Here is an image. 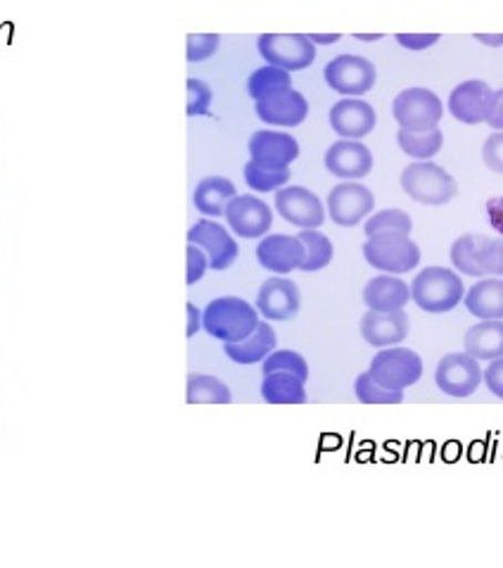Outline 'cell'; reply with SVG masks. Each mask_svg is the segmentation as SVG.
I'll list each match as a JSON object with an SVG mask.
<instances>
[{
    "instance_id": "10",
    "label": "cell",
    "mask_w": 503,
    "mask_h": 568,
    "mask_svg": "<svg viewBox=\"0 0 503 568\" xmlns=\"http://www.w3.org/2000/svg\"><path fill=\"white\" fill-rule=\"evenodd\" d=\"M276 212L297 229H321L326 207L314 191L305 186H283L276 191Z\"/></svg>"
},
{
    "instance_id": "28",
    "label": "cell",
    "mask_w": 503,
    "mask_h": 568,
    "mask_svg": "<svg viewBox=\"0 0 503 568\" xmlns=\"http://www.w3.org/2000/svg\"><path fill=\"white\" fill-rule=\"evenodd\" d=\"M186 403L188 405H228L233 403V395L222 378L207 376V374H191L188 388H186Z\"/></svg>"
},
{
    "instance_id": "29",
    "label": "cell",
    "mask_w": 503,
    "mask_h": 568,
    "mask_svg": "<svg viewBox=\"0 0 503 568\" xmlns=\"http://www.w3.org/2000/svg\"><path fill=\"white\" fill-rule=\"evenodd\" d=\"M397 143L399 148L404 150V153L418 162H425V160H432L434 155L440 153L442 145H444V136L440 129H432V131H404L399 129L397 133Z\"/></svg>"
},
{
    "instance_id": "49",
    "label": "cell",
    "mask_w": 503,
    "mask_h": 568,
    "mask_svg": "<svg viewBox=\"0 0 503 568\" xmlns=\"http://www.w3.org/2000/svg\"><path fill=\"white\" fill-rule=\"evenodd\" d=\"M355 39H359V41H378L382 37H380V33H357Z\"/></svg>"
},
{
    "instance_id": "34",
    "label": "cell",
    "mask_w": 503,
    "mask_h": 568,
    "mask_svg": "<svg viewBox=\"0 0 503 568\" xmlns=\"http://www.w3.org/2000/svg\"><path fill=\"white\" fill-rule=\"evenodd\" d=\"M355 393L359 397V403H363V405H401L404 403V390H388V388L378 386L368 372L357 378Z\"/></svg>"
},
{
    "instance_id": "17",
    "label": "cell",
    "mask_w": 503,
    "mask_h": 568,
    "mask_svg": "<svg viewBox=\"0 0 503 568\" xmlns=\"http://www.w3.org/2000/svg\"><path fill=\"white\" fill-rule=\"evenodd\" d=\"M305 243L297 236H283V233H274V236H264L257 245V260L264 270L274 272L276 276H288L290 272L299 270L305 262Z\"/></svg>"
},
{
    "instance_id": "3",
    "label": "cell",
    "mask_w": 503,
    "mask_h": 568,
    "mask_svg": "<svg viewBox=\"0 0 503 568\" xmlns=\"http://www.w3.org/2000/svg\"><path fill=\"white\" fill-rule=\"evenodd\" d=\"M366 262L384 274H407L415 270L421 262V247H418L409 233L401 231H384L368 236L363 243Z\"/></svg>"
},
{
    "instance_id": "27",
    "label": "cell",
    "mask_w": 503,
    "mask_h": 568,
    "mask_svg": "<svg viewBox=\"0 0 503 568\" xmlns=\"http://www.w3.org/2000/svg\"><path fill=\"white\" fill-rule=\"evenodd\" d=\"M305 383L297 374L290 372H271L264 374L261 397L268 405H305L307 390Z\"/></svg>"
},
{
    "instance_id": "7",
    "label": "cell",
    "mask_w": 503,
    "mask_h": 568,
    "mask_svg": "<svg viewBox=\"0 0 503 568\" xmlns=\"http://www.w3.org/2000/svg\"><path fill=\"white\" fill-rule=\"evenodd\" d=\"M392 114L404 131L421 133L438 129L444 116V105L438 93L430 89H407L394 98Z\"/></svg>"
},
{
    "instance_id": "12",
    "label": "cell",
    "mask_w": 503,
    "mask_h": 568,
    "mask_svg": "<svg viewBox=\"0 0 503 568\" xmlns=\"http://www.w3.org/2000/svg\"><path fill=\"white\" fill-rule=\"evenodd\" d=\"M255 305L266 322H290L299 314L301 295L295 281L271 276L261 283Z\"/></svg>"
},
{
    "instance_id": "22",
    "label": "cell",
    "mask_w": 503,
    "mask_h": 568,
    "mask_svg": "<svg viewBox=\"0 0 503 568\" xmlns=\"http://www.w3.org/2000/svg\"><path fill=\"white\" fill-rule=\"evenodd\" d=\"M411 300L409 283L394 274H382L371 278L363 286V303L373 312H397L404 310Z\"/></svg>"
},
{
    "instance_id": "2",
    "label": "cell",
    "mask_w": 503,
    "mask_h": 568,
    "mask_svg": "<svg viewBox=\"0 0 503 568\" xmlns=\"http://www.w3.org/2000/svg\"><path fill=\"white\" fill-rule=\"evenodd\" d=\"M465 286L446 266H428L411 283V300L428 314H446L463 303Z\"/></svg>"
},
{
    "instance_id": "6",
    "label": "cell",
    "mask_w": 503,
    "mask_h": 568,
    "mask_svg": "<svg viewBox=\"0 0 503 568\" xmlns=\"http://www.w3.org/2000/svg\"><path fill=\"white\" fill-rule=\"evenodd\" d=\"M259 55L285 72L307 70L316 60V45L307 33H261Z\"/></svg>"
},
{
    "instance_id": "11",
    "label": "cell",
    "mask_w": 503,
    "mask_h": 568,
    "mask_svg": "<svg viewBox=\"0 0 503 568\" xmlns=\"http://www.w3.org/2000/svg\"><path fill=\"white\" fill-rule=\"evenodd\" d=\"M376 210V197L363 183L345 181L328 195V214L338 226H357Z\"/></svg>"
},
{
    "instance_id": "5",
    "label": "cell",
    "mask_w": 503,
    "mask_h": 568,
    "mask_svg": "<svg viewBox=\"0 0 503 568\" xmlns=\"http://www.w3.org/2000/svg\"><path fill=\"white\" fill-rule=\"evenodd\" d=\"M368 374H371V378L382 388L407 390L421 381L423 359L409 347H382L371 359V369H368Z\"/></svg>"
},
{
    "instance_id": "38",
    "label": "cell",
    "mask_w": 503,
    "mask_h": 568,
    "mask_svg": "<svg viewBox=\"0 0 503 568\" xmlns=\"http://www.w3.org/2000/svg\"><path fill=\"white\" fill-rule=\"evenodd\" d=\"M222 45L219 33H191L186 45L188 62H205L209 60Z\"/></svg>"
},
{
    "instance_id": "45",
    "label": "cell",
    "mask_w": 503,
    "mask_h": 568,
    "mask_svg": "<svg viewBox=\"0 0 503 568\" xmlns=\"http://www.w3.org/2000/svg\"><path fill=\"white\" fill-rule=\"evenodd\" d=\"M487 220H490V226L494 229V231H499L501 236H503V195H499V197H492L490 203H487Z\"/></svg>"
},
{
    "instance_id": "1",
    "label": "cell",
    "mask_w": 503,
    "mask_h": 568,
    "mask_svg": "<svg viewBox=\"0 0 503 568\" xmlns=\"http://www.w3.org/2000/svg\"><path fill=\"white\" fill-rule=\"evenodd\" d=\"M259 326V312L236 295L216 297L203 310V328L222 343H238Z\"/></svg>"
},
{
    "instance_id": "36",
    "label": "cell",
    "mask_w": 503,
    "mask_h": 568,
    "mask_svg": "<svg viewBox=\"0 0 503 568\" xmlns=\"http://www.w3.org/2000/svg\"><path fill=\"white\" fill-rule=\"evenodd\" d=\"M413 229V220L404 212V210H382L373 216H368V222L363 226L366 239L376 236V233H384V231H401V233H411Z\"/></svg>"
},
{
    "instance_id": "16",
    "label": "cell",
    "mask_w": 503,
    "mask_h": 568,
    "mask_svg": "<svg viewBox=\"0 0 503 568\" xmlns=\"http://www.w3.org/2000/svg\"><path fill=\"white\" fill-rule=\"evenodd\" d=\"M247 148L252 162L266 166V170H288V166L299 158V143L290 133L257 131L252 133Z\"/></svg>"
},
{
    "instance_id": "39",
    "label": "cell",
    "mask_w": 503,
    "mask_h": 568,
    "mask_svg": "<svg viewBox=\"0 0 503 568\" xmlns=\"http://www.w3.org/2000/svg\"><path fill=\"white\" fill-rule=\"evenodd\" d=\"M186 89H188V105H186L188 116L209 114V105H212V98H214L209 83H205L203 79H188Z\"/></svg>"
},
{
    "instance_id": "32",
    "label": "cell",
    "mask_w": 503,
    "mask_h": 568,
    "mask_svg": "<svg viewBox=\"0 0 503 568\" xmlns=\"http://www.w3.org/2000/svg\"><path fill=\"white\" fill-rule=\"evenodd\" d=\"M245 183L257 193H276L278 189H283L285 183L290 181V166L288 170H266V166H259L257 162H247L245 164Z\"/></svg>"
},
{
    "instance_id": "24",
    "label": "cell",
    "mask_w": 503,
    "mask_h": 568,
    "mask_svg": "<svg viewBox=\"0 0 503 568\" xmlns=\"http://www.w3.org/2000/svg\"><path fill=\"white\" fill-rule=\"evenodd\" d=\"M465 353L478 362H492L503 357V320H484L465 331Z\"/></svg>"
},
{
    "instance_id": "30",
    "label": "cell",
    "mask_w": 503,
    "mask_h": 568,
    "mask_svg": "<svg viewBox=\"0 0 503 568\" xmlns=\"http://www.w3.org/2000/svg\"><path fill=\"white\" fill-rule=\"evenodd\" d=\"M297 239L305 243V250H307L305 262H301V266H299L301 272H309V274L321 272L332 262L335 250H332V243L326 233H321L318 229H305Z\"/></svg>"
},
{
    "instance_id": "37",
    "label": "cell",
    "mask_w": 503,
    "mask_h": 568,
    "mask_svg": "<svg viewBox=\"0 0 503 568\" xmlns=\"http://www.w3.org/2000/svg\"><path fill=\"white\" fill-rule=\"evenodd\" d=\"M475 260L484 270V274L503 276V236L501 239L480 236L478 239V250H475Z\"/></svg>"
},
{
    "instance_id": "18",
    "label": "cell",
    "mask_w": 503,
    "mask_h": 568,
    "mask_svg": "<svg viewBox=\"0 0 503 568\" xmlns=\"http://www.w3.org/2000/svg\"><path fill=\"white\" fill-rule=\"evenodd\" d=\"M411 320L404 310L397 312H373L368 310L361 316V336L373 347H392L409 338Z\"/></svg>"
},
{
    "instance_id": "19",
    "label": "cell",
    "mask_w": 503,
    "mask_h": 568,
    "mask_svg": "<svg viewBox=\"0 0 503 568\" xmlns=\"http://www.w3.org/2000/svg\"><path fill=\"white\" fill-rule=\"evenodd\" d=\"M257 116L271 126H299L309 116L307 98L295 89L278 91L257 100Z\"/></svg>"
},
{
    "instance_id": "33",
    "label": "cell",
    "mask_w": 503,
    "mask_h": 568,
    "mask_svg": "<svg viewBox=\"0 0 503 568\" xmlns=\"http://www.w3.org/2000/svg\"><path fill=\"white\" fill-rule=\"evenodd\" d=\"M478 239H480V233H465V236L456 239V243L451 245V264H454L461 274L473 276V278L484 276V270L475 260Z\"/></svg>"
},
{
    "instance_id": "42",
    "label": "cell",
    "mask_w": 503,
    "mask_h": 568,
    "mask_svg": "<svg viewBox=\"0 0 503 568\" xmlns=\"http://www.w3.org/2000/svg\"><path fill=\"white\" fill-rule=\"evenodd\" d=\"M482 381L492 395L503 399V357H496L490 362L487 369L482 372Z\"/></svg>"
},
{
    "instance_id": "40",
    "label": "cell",
    "mask_w": 503,
    "mask_h": 568,
    "mask_svg": "<svg viewBox=\"0 0 503 568\" xmlns=\"http://www.w3.org/2000/svg\"><path fill=\"white\" fill-rule=\"evenodd\" d=\"M482 160L492 172L503 174V131L492 133V136L482 145Z\"/></svg>"
},
{
    "instance_id": "35",
    "label": "cell",
    "mask_w": 503,
    "mask_h": 568,
    "mask_svg": "<svg viewBox=\"0 0 503 568\" xmlns=\"http://www.w3.org/2000/svg\"><path fill=\"white\" fill-rule=\"evenodd\" d=\"M271 372H290L297 374L301 381H307L309 364L299 353H295V349H274V353L261 362V374Z\"/></svg>"
},
{
    "instance_id": "48",
    "label": "cell",
    "mask_w": 503,
    "mask_h": 568,
    "mask_svg": "<svg viewBox=\"0 0 503 568\" xmlns=\"http://www.w3.org/2000/svg\"><path fill=\"white\" fill-rule=\"evenodd\" d=\"M475 39L484 45H492V48L503 45V33H475Z\"/></svg>"
},
{
    "instance_id": "15",
    "label": "cell",
    "mask_w": 503,
    "mask_h": 568,
    "mask_svg": "<svg viewBox=\"0 0 503 568\" xmlns=\"http://www.w3.org/2000/svg\"><path fill=\"white\" fill-rule=\"evenodd\" d=\"M494 100V89L480 79L463 81L449 95V112L461 124H482L487 120Z\"/></svg>"
},
{
    "instance_id": "41",
    "label": "cell",
    "mask_w": 503,
    "mask_h": 568,
    "mask_svg": "<svg viewBox=\"0 0 503 568\" xmlns=\"http://www.w3.org/2000/svg\"><path fill=\"white\" fill-rule=\"evenodd\" d=\"M207 270H209V260L205 255V250L188 243V270H186V283H188V286H195L197 281H203Z\"/></svg>"
},
{
    "instance_id": "13",
    "label": "cell",
    "mask_w": 503,
    "mask_h": 568,
    "mask_svg": "<svg viewBox=\"0 0 503 568\" xmlns=\"http://www.w3.org/2000/svg\"><path fill=\"white\" fill-rule=\"evenodd\" d=\"M226 222L240 239H264L274 224V212L257 195H236L226 205Z\"/></svg>"
},
{
    "instance_id": "46",
    "label": "cell",
    "mask_w": 503,
    "mask_h": 568,
    "mask_svg": "<svg viewBox=\"0 0 503 568\" xmlns=\"http://www.w3.org/2000/svg\"><path fill=\"white\" fill-rule=\"evenodd\" d=\"M186 314H188V326H186V336L188 338H193L195 333L203 328V312L197 310V305H193V303H188L186 305Z\"/></svg>"
},
{
    "instance_id": "44",
    "label": "cell",
    "mask_w": 503,
    "mask_h": 568,
    "mask_svg": "<svg viewBox=\"0 0 503 568\" xmlns=\"http://www.w3.org/2000/svg\"><path fill=\"white\" fill-rule=\"evenodd\" d=\"M484 124H490L494 131H503V91H494L492 108Z\"/></svg>"
},
{
    "instance_id": "47",
    "label": "cell",
    "mask_w": 503,
    "mask_h": 568,
    "mask_svg": "<svg viewBox=\"0 0 503 568\" xmlns=\"http://www.w3.org/2000/svg\"><path fill=\"white\" fill-rule=\"evenodd\" d=\"M309 39L314 45H332V43H338L342 37L340 33H309Z\"/></svg>"
},
{
    "instance_id": "31",
    "label": "cell",
    "mask_w": 503,
    "mask_h": 568,
    "mask_svg": "<svg viewBox=\"0 0 503 568\" xmlns=\"http://www.w3.org/2000/svg\"><path fill=\"white\" fill-rule=\"evenodd\" d=\"M288 89H292L290 72H285V70H280V67H274V64L259 67V70L252 72L247 79V93L255 100L278 93V91H288Z\"/></svg>"
},
{
    "instance_id": "50",
    "label": "cell",
    "mask_w": 503,
    "mask_h": 568,
    "mask_svg": "<svg viewBox=\"0 0 503 568\" xmlns=\"http://www.w3.org/2000/svg\"><path fill=\"white\" fill-rule=\"evenodd\" d=\"M501 91H503V89H501Z\"/></svg>"
},
{
    "instance_id": "20",
    "label": "cell",
    "mask_w": 503,
    "mask_h": 568,
    "mask_svg": "<svg viewBox=\"0 0 503 568\" xmlns=\"http://www.w3.org/2000/svg\"><path fill=\"white\" fill-rule=\"evenodd\" d=\"M326 166L332 176L345 179V181H359L371 174L373 153L361 141L342 139L328 148Z\"/></svg>"
},
{
    "instance_id": "14",
    "label": "cell",
    "mask_w": 503,
    "mask_h": 568,
    "mask_svg": "<svg viewBox=\"0 0 503 568\" xmlns=\"http://www.w3.org/2000/svg\"><path fill=\"white\" fill-rule=\"evenodd\" d=\"M188 243L203 247L209 260V270L224 272L228 266L238 260V243L230 236L228 229H224L219 222L212 220H199L188 231Z\"/></svg>"
},
{
    "instance_id": "9",
    "label": "cell",
    "mask_w": 503,
    "mask_h": 568,
    "mask_svg": "<svg viewBox=\"0 0 503 568\" xmlns=\"http://www.w3.org/2000/svg\"><path fill=\"white\" fill-rule=\"evenodd\" d=\"M438 388L449 397H471L482 383L480 362L468 353H451L444 355L434 372Z\"/></svg>"
},
{
    "instance_id": "25",
    "label": "cell",
    "mask_w": 503,
    "mask_h": 568,
    "mask_svg": "<svg viewBox=\"0 0 503 568\" xmlns=\"http://www.w3.org/2000/svg\"><path fill=\"white\" fill-rule=\"evenodd\" d=\"M465 310L480 322L503 320V276L480 278L475 286L463 295Z\"/></svg>"
},
{
    "instance_id": "4",
    "label": "cell",
    "mask_w": 503,
    "mask_h": 568,
    "mask_svg": "<svg viewBox=\"0 0 503 568\" xmlns=\"http://www.w3.org/2000/svg\"><path fill=\"white\" fill-rule=\"evenodd\" d=\"M401 189H404V193L413 197L415 203L430 207L446 205L449 200H454L459 193L454 176L430 160L409 164L407 170L401 172Z\"/></svg>"
},
{
    "instance_id": "8",
    "label": "cell",
    "mask_w": 503,
    "mask_h": 568,
    "mask_svg": "<svg viewBox=\"0 0 503 568\" xmlns=\"http://www.w3.org/2000/svg\"><path fill=\"white\" fill-rule=\"evenodd\" d=\"M326 83L340 95H366L376 87V64L361 55H340L326 64Z\"/></svg>"
},
{
    "instance_id": "26",
    "label": "cell",
    "mask_w": 503,
    "mask_h": 568,
    "mask_svg": "<svg viewBox=\"0 0 503 568\" xmlns=\"http://www.w3.org/2000/svg\"><path fill=\"white\" fill-rule=\"evenodd\" d=\"M238 195L233 181L226 176H207L195 186L193 203L205 216H224L226 205Z\"/></svg>"
},
{
    "instance_id": "21",
    "label": "cell",
    "mask_w": 503,
    "mask_h": 568,
    "mask_svg": "<svg viewBox=\"0 0 503 568\" xmlns=\"http://www.w3.org/2000/svg\"><path fill=\"white\" fill-rule=\"evenodd\" d=\"M376 122L378 114L373 105L366 103L361 98H345L330 110V126L335 133H340L342 139L361 141L376 129Z\"/></svg>"
},
{
    "instance_id": "43",
    "label": "cell",
    "mask_w": 503,
    "mask_h": 568,
    "mask_svg": "<svg viewBox=\"0 0 503 568\" xmlns=\"http://www.w3.org/2000/svg\"><path fill=\"white\" fill-rule=\"evenodd\" d=\"M394 39L399 45H404L409 50H425L438 43L442 37L440 33H397Z\"/></svg>"
},
{
    "instance_id": "23",
    "label": "cell",
    "mask_w": 503,
    "mask_h": 568,
    "mask_svg": "<svg viewBox=\"0 0 503 568\" xmlns=\"http://www.w3.org/2000/svg\"><path fill=\"white\" fill-rule=\"evenodd\" d=\"M276 331L271 324L259 322V326L238 343H224V353L236 364H257L264 362L276 349Z\"/></svg>"
}]
</instances>
